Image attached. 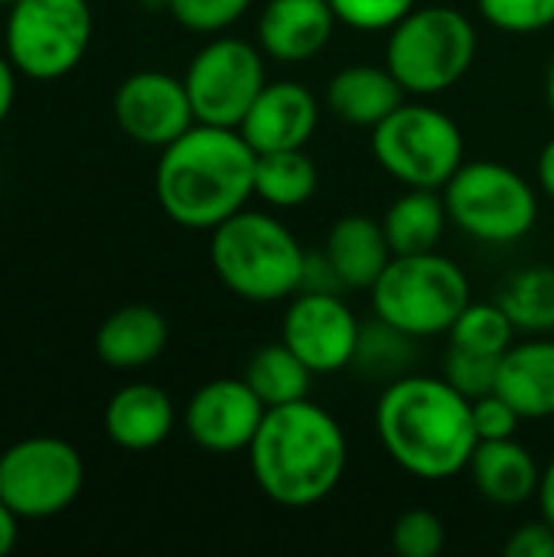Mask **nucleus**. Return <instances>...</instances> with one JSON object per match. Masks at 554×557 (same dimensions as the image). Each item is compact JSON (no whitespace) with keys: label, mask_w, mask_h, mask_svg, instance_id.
<instances>
[{"label":"nucleus","mask_w":554,"mask_h":557,"mask_svg":"<svg viewBox=\"0 0 554 557\" xmlns=\"http://www.w3.org/2000/svg\"><path fill=\"white\" fill-rule=\"evenodd\" d=\"M483 20L503 33L529 36L554 26V0H477Z\"/></svg>","instance_id":"31"},{"label":"nucleus","mask_w":554,"mask_h":557,"mask_svg":"<svg viewBox=\"0 0 554 557\" xmlns=\"http://www.w3.org/2000/svg\"><path fill=\"white\" fill-rule=\"evenodd\" d=\"M405 88L389 65H346L327 82V108L353 127H379L398 104Z\"/></svg>","instance_id":"21"},{"label":"nucleus","mask_w":554,"mask_h":557,"mask_svg":"<svg viewBox=\"0 0 554 557\" xmlns=\"http://www.w3.org/2000/svg\"><path fill=\"white\" fill-rule=\"evenodd\" d=\"M506 557H554V525L545 519L519 525L503 545Z\"/></svg>","instance_id":"35"},{"label":"nucleus","mask_w":554,"mask_h":557,"mask_svg":"<svg viewBox=\"0 0 554 557\" xmlns=\"http://www.w3.org/2000/svg\"><path fill=\"white\" fill-rule=\"evenodd\" d=\"M264 411L245 379H212L189 398L186 431L209 454H238L251 447Z\"/></svg>","instance_id":"14"},{"label":"nucleus","mask_w":554,"mask_h":557,"mask_svg":"<svg viewBox=\"0 0 554 557\" xmlns=\"http://www.w3.org/2000/svg\"><path fill=\"white\" fill-rule=\"evenodd\" d=\"M320 173L307 147L297 150H268L255 163V196L274 209H297L313 199Z\"/></svg>","instance_id":"25"},{"label":"nucleus","mask_w":554,"mask_h":557,"mask_svg":"<svg viewBox=\"0 0 554 557\" xmlns=\"http://www.w3.org/2000/svg\"><path fill=\"white\" fill-rule=\"evenodd\" d=\"M258 153L238 127L193 124L160 150L157 202L183 228L212 232L255 196Z\"/></svg>","instance_id":"2"},{"label":"nucleus","mask_w":554,"mask_h":557,"mask_svg":"<svg viewBox=\"0 0 554 557\" xmlns=\"http://www.w3.org/2000/svg\"><path fill=\"white\" fill-rule=\"evenodd\" d=\"M535 499H539V512H542V519L554 525V457L549 460V467L542 470V480H539V493H535Z\"/></svg>","instance_id":"37"},{"label":"nucleus","mask_w":554,"mask_h":557,"mask_svg":"<svg viewBox=\"0 0 554 557\" xmlns=\"http://www.w3.org/2000/svg\"><path fill=\"white\" fill-rule=\"evenodd\" d=\"M545 98H549V108L554 114V62L549 65V78H545Z\"/></svg>","instance_id":"41"},{"label":"nucleus","mask_w":554,"mask_h":557,"mask_svg":"<svg viewBox=\"0 0 554 557\" xmlns=\"http://www.w3.org/2000/svg\"><path fill=\"white\" fill-rule=\"evenodd\" d=\"M444 202L451 222L487 245H513L539 222L532 183L500 160H464L444 186Z\"/></svg>","instance_id":"7"},{"label":"nucleus","mask_w":554,"mask_h":557,"mask_svg":"<svg viewBox=\"0 0 554 557\" xmlns=\"http://www.w3.org/2000/svg\"><path fill=\"white\" fill-rule=\"evenodd\" d=\"M362 326L340 294H294L281 339L313 369V375H333L353 366Z\"/></svg>","instance_id":"12"},{"label":"nucleus","mask_w":554,"mask_h":557,"mask_svg":"<svg viewBox=\"0 0 554 557\" xmlns=\"http://www.w3.org/2000/svg\"><path fill=\"white\" fill-rule=\"evenodd\" d=\"M170 326L160 310L131 304L114 310L95 336V352L111 369H144L167 349Z\"/></svg>","instance_id":"22"},{"label":"nucleus","mask_w":554,"mask_h":557,"mask_svg":"<svg viewBox=\"0 0 554 557\" xmlns=\"http://www.w3.org/2000/svg\"><path fill=\"white\" fill-rule=\"evenodd\" d=\"M467 473H470L477 493L487 503L503 506V509H516V506L535 499L539 480H542L535 457L516 437L480 441L467 463Z\"/></svg>","instance_id":"18"},{"label":"nucleus","mask_w":554,"mask_h":557,"mask_svg":"<svg viewBox=\"0 0 554 557\" xmlns=\"http://www.w3.org/2000/svg\"><path fill=\"white\" fill-rule=\"evenodd\" d=\"M85 483L82 457L59 437H29L0 454V499L20 519L65 512Z\"/></svg>","instance_id":"10"},{"label":"nucleus","mask_w":554,"mask_h":557,"mask_svg":"<svg viewBox=\"0 0 554 557\" xmlns=\"http://www.w3.org/2000/svg\"><path fill=\"white\" fill-rule=\"evenodd\" d=\"M336 23L330 0H268L258 16V46L274 62L300 65L327 49Z\"/></svg>","instance_id":"16"},{"label":"nucleus","mask_w":554,"mask_h":557,"mask_svg":"<svg viewBox=\"0 0 554 557\" xmlns=\"http://www.w3.org/2000/svg\"><path fill=\"white\" fill-rule=\"evenodd\" d=\"M477 59V29L457 7H415L389 29L385 65L408 95L454 88Z\"/></svg>","instance_id":"6"},{"label":"nucleus","mask_w":554,"mask_h":557,"mask_svg":"<svg viewBox=\"0 0 554 557\" xmlns=\"http://www.w3.org/2000/svg\"><path fill=\"white\" fill-rule=\"evenodd\" d=\"M408 343H411L408 333H402V330H395V326H389V323H382L376 317V326L369 333L362 330V336H359V349H356L353 366L369 369V372H379L389 382H395L398 375H408L405 369H408V359L411 356L402 352V349H408Z\"/></svg>","instance_id":"28"},{"label":"nucleus","mask_w":554,"mask_h":557,"mask_svg":"<svg viewBox=\"0 0 554 557\" xmlns=\"http://www.w3.org/2000/svg\"><path fill=\"white\" fill-rule=\"evenodd\" d=\"M447 222H451L447 202L438 189H408L382 215V228L392 245V255L438 251Z\"/></svg>","instance_id":"23"},{"label":"nucleus","mask_w":554,"mask_h":557,"mask_svg":"<svg viewBox=\"0 0 554 557\" xmlns=\"http://www.w3.org/2000/svg\"><path fill=\"white\" fill-rule=\"evenodd\" d=\"M320 124L317 95L300 82H268L242 121V137L255 153L307 147Z\"/></svg>","instance_id":"15"},{"label":"nucleus","mask_w":554,"mask_h":557,"mask_svg":"<svg viewBox=\"0 0 554 557\" xmlns=\"http://www.w3.org/2000/svg\"><path fill=\"white\" fill-rule=\"evenodd\" d=\"M496 392L526 418H554V336L513 343L500 359Z\"/></svg>","instance_id":"19"},{"label":"nucleus","mask_w":554,"mask_h":557,"mask_svg":"<svg viewBox=\"0 0 554 557\" xmlns=\"http://www.w3.org/2000/svg\"><path fill=\"white\" fill-rule=\"evenodd\" d=\"M336 20L343 26L362 29V33H389L398 20H405L418 0H330Z\"/></svg>","instance_id":"33"},{"label":"nucleus","mask_w":554,"mask_h":557,"mask_svg":"<svg viewBox=\"0 0 554 557\" xmlns=\"http://www.w3.org/2000/svg\"><path fill=\"white\" fill-rule=\"evenodd\" d=\"M444 545V522L428 509H408L392 525V548L402 557H438Z\"/></svg>","instance_id":"30"},{"label":"nucleus","mask_w":554,"mask_h":557,"mask_svg":"<svg viewBox=\"0 0 554 557\" xmlns=\"http://www.w3.org/2000/svg\"><path fill=\"white\" fill-rule=\"evenodd\" d=\"M0 3H7V7H13V3H16V0H0Z\"/></svg>","instance_id":"42"},{"label":"nucleus","mask_w":554,"mask_h":557,"mask_svg":"<svg viewBox=\"0 0 554 557\" xmlns=\"http://www.w3.org/2000/svg\"><path fill=\"white\" fill-rule=\"evenodd\" d=\"M379 166L408 189H444L464 166V134L434 104L405 101L372 127Z\"/></svg>","instance_id":"8"},{"label":"nucleus","mask_w":554,"mask_h":557,"mask_svg":"<svg viewBox=\"0 0 554 557\" xmlns=\"http://www.w3.org/2000/svg\"><path fill=\"white\" fill-rule=\"evenodd\" d=\"M118 127L144 147L163 150L196 124V111L183 78L167 72H137L114 95Z\"/></svg>","instance_id":"13"},{"label":"nucleus","mask_w":554,"mask_h":557,"mask_svg":"<svg viewBox=\"0 0 554 557\" xmlns=\"http://www.w3.org/2000/svg\"><path fill=\"white\" fill-rule=\"evenodd\" d=\"M251 0H167L173 20L193 33H222L248 13Z\"/></svg>","instance_id":"32"},{"label":"nucleus","mask_w":554,"mask_h":557,"mask_svg":"<svg viewBox=\"0 0 554 557\" xmlns=\"http://www.w3.org/2000/svg\"><path fill=\"white\" fill-rule=\"evenodd\" d=\"M500 307L513 320L516 333H532L545 336L554 333V268L552 264H532L516 271L503 290H500Z\"/></svg>","instance_id":"26"},{"label":"nucleus","mask_w":554,"mask_h":557,"mask_svg":"<svg viewBox=\"0 0 554 557\" xmlns=\"http://www.w3.org/2000/svg\"><path fill=\"white\" fill-rule=\"evenodd\" d=\"M13 95H16V85H13V62L0 55V124H3V117L10 114V108H13Z\"/></svg>","instance_id":"39"},{"label":"nucleus","mask_w":554,"mask_h":557,"mask_svg":"<svg viewBox=\"0 0 554 557\" xmlns=\"http://www.w3.org/2000/svg\"><path fill=\"white\" fill-rule=\"evenodd\" d=\"M346 463L349 447L340 421L307 398L268 408L248 447L255 486L284 509L323 503L340 486Z\"/></svg>","instance_id":"3"},{"label":"nucleus","mask_w":554,"mask_h":557,"mask_svg":"<svg viewBox=\"0 0 554 557\" xmlns=\"http://www.w3.org/2000/svg\"><path fill=\"white\" fill-rule=\"evenodd\" d=\"M376 431L395 467L418 480L467 473L480 444L473 405L447 379L398 375L376 405Z\"/></svg>","instance_id":"1"},{"label":"nucleus","mask_w":554,"mask_h":557,"mask_svg":"<svg viewBox=\"0 0 554 557\" xmlns=\"http://www.w3.org/2000/svg\"><path fill=\"white\" fill-rule=\"evenodd\" d=\"M552 336H554V333H552Z\"/></svg>","instance_id":"43"},{"label":"nucleus","mask_w":554,"mask_h":557,"mask_svg":"<svg viewBox=\"0 0 554 557\" xmlns=\"http://www.w3.org/2000/svg\"><path fill=\"white\" fill-rule=\"evenodd\" d=\"M323 251H327L343 290H372V284L382 277V271L395 258L382 222H376L362 212H349V215L336 219L327 232Z\"/></svg>","instance_id":"17"},{"label":"nucleus","mask_w":554,"mask_h":557,"mask_svg":"<svg viewBox=\"0 0 554 557\" xmlns=\"http://www.w3.org/2000/svg\"><path fill=\"white\" fill-rule=\"evenodd\" d=\"M173 421L176 411L170 395L147 382L124 385L121 392H114V398L104 408V431L111 444L134 454L160 447L170 437Z\"/></svg>","instance_id":"20"},{"label":"nucleus","mask_w":554,"mask_h":557,"mask_svg":"<svg viewBox=\"0 0 554 557\" xmlns=\"http://www.w3.org/2000/svg\"><path fill=\"white\" fill-rule=\"evenodd\" d=\"M500 359L503 356H480L451 346L444 356V379L470 401L493 395L496 392V375H500Z\"/></svg>","instance_id":"29"},{"label":"nucleus","mask_w":554,"mask_h":557,"mask_svg":"<svg viewBox=\"0 0 554 557\" xmlns=\"http://www.w3.org/2000/svg\"><path fill=\"white\" fill-rule=\"evenodd\" d=\"M369 294L382 323L411 339H428L451 333L454 320L470 304V281L457 261L438 251L395 255Z\"/></svg>","instance_id":"5"},{"label":"nucleus","mask_w":554,"mask_h":557,"mask_svg":"<svg viewBox=\"0 0 554 557\" xmlns=\"http://www.w3.org/2000/svg\"><path fill=\"white\" fill-rule=\"evenodd\" d=\"M183 82L199 124L242 127L248 108L268 85L264 52L245 39L219 36L193 55Z\"/></svg>","instance_id":"11"},{"label":"nucleus","mask_w":554,"mask_h":557,"mask_svg":"<svg viewBox=\"0 0 554 557\" xmlns=\"http://www.w3.org/2000/svg\"><path fill=\"white\" fill-rule=\"evenodd\" d=\"M516 326L506 317V310L496 304H467L460 310V317L454 320L447 343L467 352H480V356H503L513 346Z\"/></svg>","instance_id":"27"},{"label":"nucleus","mask_w":554,"mask_h":557,"mask_svg":"<svg viewBox=\"0 0 554 557\" xmlns=\"http://www.w3.org/2000/svg\"><path fill=\"white\" fill-rule=\"evenodd\" d=\"M245 382L264 401V408H278V405H291L310 395L313 369L284 339H278L251 352L245 366Z\"/></svg>","instance_id":"24"},{"label":"nucleus","mask_w":554,"mask_h":557,"mask_svg":"<svg viewBox=\"0 0 554 557\" xmlns=\"http://www.w3.org/2000/svg\"><path fill=\"white\" fill-rule=\"evenodd\" d=\"M307 251L268 212H235L212 228L209 261L219 281L248 304H278L300 290Z\"/></svg>","instance_id":"4"},{"label":"nucleus","mask_w":554,"mask_h":557,"mask_svg":"<svg viewBox=\"0 0 554 557\" xmlns=\"http://www.w3.org/2000/svg\"><path fill=\"white\" fill-rule=\"evenodd\" d=\"M300 290H313V294H340L343 284L327 258V251L320 255H307L304 258V274H300ZM297 290V294H300Z\"/></svg>","instance_id":"36"},{"label":"nucleus","mask_w":554,"mask_h":557,"mask_svg":"<svg viewBox=\"0 0 554 557\" xmlns=\"http://www.w3.org/2000/svg\"><path fill=\"white\" fill-rule=\"evenodd\" d=\"M16 522H20V516L0 499V557L10 555L16 545Z\"/></svg>","instance_id":"38"},{"label":"nucleus","mask_w":554,"mask_h":557,"mask_svg":"<svg viewBox=\"0 0 554 557\" xmlns=\"http://www.w3.org/2000/svg\"><path fill=\"white\" fill-rule=\"evenodd\" d=\"M91 29L88 0H16L7 20V59L29 78H62L85 59Z\"/></svg>","instance_id":"9"},{"label":"nucleus","mask_w":554,"mask_h":557,"mask_svg":"<svg viewBox=\"0 0 554 557\" xmlns=\"http://www.w3.org/2000/svg\"><path fill=\"white\" fill-rule=\"evenodd\" d=\"M539 186H542V193L554 202V137L542 147V153H539Z\"/></svg>","instance_id":"40"},{"label":"nucleus","mask_w":554,"mask_h":557,"mask_svg":"<svg viewBox=\"0 0 554 557\" xmlns=\"http://www.w3.org/2000/svg\"><path fill=\"white\" fill-rule=\"evenodd\" d=\"M473 405V428H477V437L480 441H506V437H516L519 424L526 421L500 392L493 395H483Z\"/></svg>","instance_id":"34"}]
</instances>
